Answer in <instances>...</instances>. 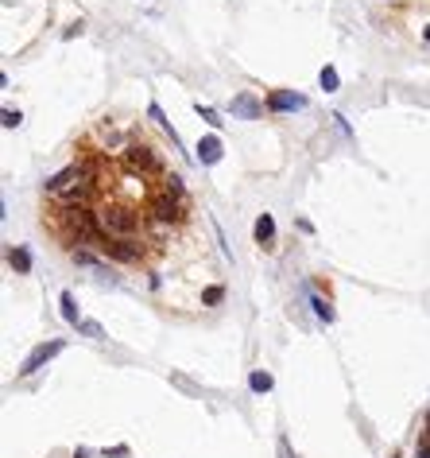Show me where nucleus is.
I'll return each instance as SVG.
<instances>
[{
	"label": "nucleus",
	"mask_w": 430,
	"mask_h": 458,
	"mask_svg": "<svg viewBox=\"0 0 430 458\" xmlns=\"http://www.w3.org/2000/svg\"><path fill=\"white\" fill-rule=\"evenodd\" d=\"M392 458H396V455H392Z\"/></svg>",
	"instance_id": "28"
},
{
	"label": "nucleus",
	"mask_w": 430,
	"mask_h": 458,
	"mask_svg": "<svg viewBox=\"0 0 430 458\" xmlns=\"http://www.w3.org/2000/svg\"><path fill=\"white\" fill-rule=\"evenodd\" d=\"M280 458H295V455H291V443H287V439H280Z\"/></svg>",
	"instance_id": "24"
},
{
	"label": "nucleus",
	"mask_w": 430,
	"mask_h": 458,
	"mask_svg": "<svg viewBox=\"0 0 430 458\" xmlns=\"http://www.w3.org/2000/svg\"><path fill=\"white\" fill-rule=\"evenodd\" d=\"M97 218V233L101 237H140L144 233V214L140 206H132V202H105V206L93 210Z\"/></svg>",
	"instance_id": "1"
},
{
	"label": "nucleus",
	"mask_w": 430,
	"mask_h": 458,
	"mask_svg": "<svg viewBox=\"0 0 430 458\" xmlns=\"http://www.w3.org/2000/svg\"><path fill=\"white\" fill-rule=\"evenodd\" d=\"M82 28H86V23H82V20H78V23H70V28H66V32H63V39H74V35H82Z\"/></svg>",
	"instance_id": "22"
},
{
	"label": "nucleus",
	"mask_w": 430,
	"mask_h": 458,
	"mask_svg": "<svg viewBox=\"0 0 430 458\" xmlns=\"http://www.w3.org/2000/svg\"><path fill=\"white\" fill-rule=\"evenodd\" d=\"M221 299H225V287H221V284H214V287H205V292H202V303L205 307H217Z\"/></svg>",
	"instance_id": "16"
},
{
	"label": "nucleus",
	"mask_w": 430,
	"mask_h": 458,
	"mask_svg": "<svg viewBox=\"0 0 430 458\" xmlns=\"http://www.w3.org/2000/svg\"><path fill=\"white\" fill-rule=\"evenodd\" d=\"M318 86H322L326 94H337V89H341V78H337V66H322V74H318Z\"/></svg>",
	"instance_id": "14"
},
{
	"label": "nucleus",
	"mask_w": 430,
	"mask_h": 458,
	"mask_svg": "<svg viewBox=\"0 0 430 458\" xmlns=\"http://www.w3.org/2000/svg\"><path fill=\"white\" fill-rule=\"evenodd\" d=\"M74 458H89V450H82V447H78V450H74Z\"/></svg>",
	"instance_id": "25"
},
{
	"label": "nucleus",
	"mask_w": 430,
	"mask_h": 458,
	"mask_svg": "<svg viewBox=\"0 0 430 458\" xmlns=\"http://www.w3.org/2000/svg\"><path fill=\"white\" fill-rule=\"evenodd\" d=\"M221 160H225V148H221V136H217V132L202 136V140H198V164H202V167H217Z\"/></svg>",
	"instance_id": "9"
},
{
	"label": "nucleus",
	"mask_w": 430,
	"mask_h": 458,
	"mask_svg": "<svg viewBox=\"0 0 430 458\" xmlns=\"http://www.w3.org/2000/svg\"><path fill=\"white\" fill-rule=\"evenodd\" d=\"M422 435H427V439H430V415H427V427H422Z\"/></svg>",
	"instance_id": "26"
},
{
	"label": "nucleus",
	"mask_w": 430,
	"mask_h": 458,
	"mask_svg": "<svg viewBox=\"0 0 430 458\" xmlns=\"http://www.w3.org/2000/svg\"><path fill=\"white\" fill-rule=\"evenodd\" d=\"M198 117H202L205 124H210V129H221V113L210 109V105H198Z\"/></svg>",
	"instance_id": "18"
},
{
	"label": "nucleus",
	"mask_w": 430,
	"mask_h": 458,
	"mask_svg": "<svg viewBox=\"0 0 430 458\" xmlns=\"http://www.w3.org/2000/svg\"><path fill=\"white\" fill-rule=\"evenodd\" d=\"M97 252L105 261L136 264L144 257V237H97Z\"/></svg>",
	"instance_id": "4"
},
{
	"label": "nucleus",
	"mask_w": 430,
	"mask_h": 458,
	"mask_svg": "<svg viewBox=\"0 0 430 458\" xmlns=\"http://www.w3.org/2000/svg\"><path fill=\"white\" fill-rule=\"evenodd\" d=\"M58 303H63V307H58V311H63V318L70 323V327H78L82 318H78V299H74V292H63V295H58Z\"/></svg>",
	"instance_id": "12"
},
{
	"label": "nucleus",
	"mask_w": 430,
	"mask_h": 458,
	"mask_svg": "<svg viewBox=\"0 0 430 458\" xmlns=\"http://www.w3.org/2000/svg\"><path fill=\"white\" fill-rule=\"evenodd\" d=\"M66 349V342L63 338H51V342H43V346H35L27 358H23V365H20V377H32V373H39L43 365H51L58 353Z\"/></svg>",
	"instance_id": "6"
},
{
	"label": "nucleus",
	"mask_w": 430,
	"mask_h": 458,
	"mask_svg": "<svg viewBox=\"0 0 430 458\" xmlns=\"http://www.w3.org/2000/svg\"><path fill=\"white\" fill-rule=\"evenodd\" d=\"M422 39H427V43H430V28H422Z\"/></svg>",
	"instance_id": "27"
},
{
	"label": "nucleus",
	"mask_w": 430,
	"mask_h": 458,
	"mask_svg": "<svg viewBox=\"0 0 430 458\" xmlns=\"http://www.w3.org/2000/svg\"><path fill=\"white\" fill-rule=\"evenodd\" d=\"M101 458H128V447H124V443H120V447H113V450H101Z\"/></svg>",
	"instance_id": "21"
},
{
	"label": "nucleus",
	"mask_w": 430,
	"mask_h": 458,
	"mask_svg": "<svg viewBox=\"0 0 430 458\" xmlns=\"http://www.w3.org/2000/svg\"><path fill=\"white\" fill-rule=\"evenodd\" d=\"M82 179H86V164H70V167H63L58 175L47 179L43 195H51V198H74V190H78Z\"/></svg>",
	"instance_id": "5"
},
{
	"label": "nucleus",
	"mask_w": 430,
	"mask_h": 458,
	"mask_svg": "<svg viewBox=\"0 0 430 458\" xmlns=\"http://www.w3.org/2000/svg\"><path fill=\"white\" fill-rule=\"evenodd\" d=\"M264 109H268V101L252 98V94H233V101H229V113L240 117V120H260Z\"/></svg>",
	"instance_id": "7"
},
{
	"label": "nucleus",
	"mask_w": 430,
	"mask_h": 458,
	"mask_svg": "<svg viewBox=\"0 0 430 458\" xmlns=\"http://www.w3.org/2000/svg\"><path fill=\"white\" fill-rule=\"evenodd\" d=\"M310 307H314V315L322 318V323H334V307H330V299H326V295L314 292L310 295Z\"/></svg>",
	"instance_id": "15"
},
{
	"label": "nucleus",
	"mask_w": 430,
	"mask_h": 458,
	"mask_svg": "<svg viewBox=\"0 0 430 458\" xmlns=\"http://www.w3.org/2000/svg\"><path fill=\"white\" fill-rule=\"evenodd\" d=\"M78 330H82V334H89V338H105V327H101V323H93V318H82V323H78Z\"/></svg>",
	"instance_id": "17"
},
{
	"label": "nucleus",
	"mask_w": 430,
	"mask_h": 458,
	"mask_svg": "<svg viewBox=\"0 0 430 458\" xmlns=\"http://www.w3.org/2000/svg\"><path fill=\"white\" fill-rule=\"evenodd\" d=\"M163 190H174V195H186V190H183V175H163Z\"/></svg>",
	"instance_id": "19"
},
{
	"label": "nucleus",
	"mask_w": 430,
	"mask_h": 458,
	"mask_svg": "<svg viewBox=\"0 0 430 458\" xmlns=\"http://www.w3.org/2000/svg\"><path fill=\"white\" fill-rule=\"evenodd\" d=\"M8 264H12V272H32V252L27 249H8Z\"/></svg>",
	"instance_id": "13"
},
{
	"label": "nucleus",
	"mask_w": 430,
	"mask_h": 458,
	"mask_svg": "<svg viewBox=\"0 0 430 458\" xmlns=\"http://www.w3.org/2000/svg\"><path fill=\"white\" fill-rule=\"evenodd\" d=\"M302 105H306V98L295 94V89H271L268 94V113H295Z\"/></svg>",
	"instance_id": "8"
},
{
	"label": "nucleus",
	"mask_w": 430,
	"mask_h": 458,
	"mask_svg": "<svg viewBox=\"0 0 430 458\" xmlns=\"http://www.w3.org/2000/svg\"><path fill=\"white\" fill-rule=\"evenodd\" d=\"M248 389H252L256 396H264V393H271V389H275V381H271V373L256 369V373H248Z\"/></svg>",
	"instance_id": "11"
},
{
	"label": "nucleus",
	"mask_w": 430,
	"mask_h": 458,
	"mask_svg": "<svg viewBox=\"0 0 430 458\" xmlns=\"http://www.w3.org/2000/svg\"><path fill=\"white\" fill-rule=\"evenodd\" d=\"M252 233H256L260 249H271V245H275V218H271V214H260L256 226H252Z\"/></svg>",
	"instance_id": "10"
},
{
	"label": "nucleus",
	"mask_w": 430,
	"mask_h": 458,
	"mask_svg": "<svg viewBox=\"0 0 430 458\" xmlns=\"http://www.w3.org/2000/svg\"><path fill=\"white\" fill-rule=\"evenodd\" d=\"M148 218L151 221H167V226H183L186 214H190V202H186V195H174V190H155V195L148 198Z\"/></svg>",
	"instance_id": "2"
},
{
	"label": "nucleus",
	"mask_w": 430,
	"mask_h": 458,
	"mask_svg": "<svg viewBox=\"0 0 430 458\" xmlns=\"http://www.w3.org/2000/svg\"><path fill=\"white\" fill-rule=\"evenodd\" d=\"M0 117H4V129H20V124H23V113L20 109H4Z\"/></svg>",
	"instance_id": "20"
},
{
	"label": "nucleus",
	"mask_w": 430,
	"mask_h": 458,
	"mask_svg": "<svg viewBox=\"0 0 430 458\" xmlns=\"http://www.w3.org/2000/svg\"><path fill=\"white\" fill-rule=\"evenodd\" d=\"M124 167H128L132 175H163V160H159V152H155V144H148V140H128V148H124Z\"/></svg>",
	"instance_id": "3"
},
{
	"label": "nucleus",
	"mask_w": 430,
	"mask_h": 458,
	"mask_svg": "<svg viewBox=\"0 0 430 458\" xmlns=\"http://www.w3.org/2000/svg\"><path fill=\"white\" fill-rule=\"evenodd\" d=\"M419 458H430V439L427 435L419 439Z\"/></svg>",
	"instance_id": "23"
}]
</instances>
